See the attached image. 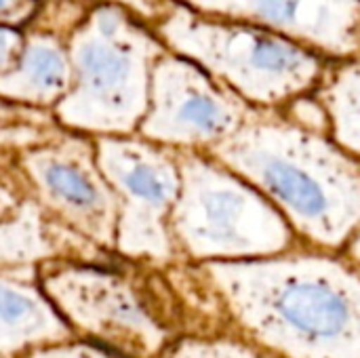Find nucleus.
I'll use <instances>...</instances> for the list:
<instances>
[{
	"label": "nucleus",
	"instance_id": "1",
	"mask_svg": "<svg viewBox=\"0 0 360 358\" xmlns=\"http://www.w3.org/2000/svg\"><path fill=\"white\" fill-rule=\"evenodd\" d=\"M228 329L272 358H360V268L300 245L236 262L192 264Z\"/></svg>",
	"mask_w": 360,
	"mask_h": 358
},
{
	"label": "nucleus",
	"instance_id": "2",
	"mask_svg": "<svg viewBox=\"0 0 360 358\" xmlns=\"http://www.w3.org/2000/svg\"><path fill=\"white\" fill-rule=\"evenodd\" d=\"M207 152L270 198L308 247L342 251L360 228V158L329 133L257 110Z\"/></svg>",
	"mask_w": 360,
	"mask_h": 358
},
{
	"label": "nucleus",
	"instance_id": "3",
	"mask_svg": "<svg viewBox=\"0 0 360 358\" xmlns=\"http://www.w3.org/2000/svg\"><path fill=\"white\" fill-rule=\"evenodd\" d=\"M152 27L169 51L194 61L259 110L310 93L333 59L266 27L165 0Z\"/></svg>",
	"mask_w": 360,
	"mask_h": 358
},
{
	"label": "nucleus",
	"instance_id": "4",
	"mask_svg": "<svg viewBox=\"0 0 360 358\" xmlns=\"http://www.w3.org/2000/svg\"><path fill=\"white\" fill-rule=\"evenodd\" d=\"M181 188L169 228L181 262H236L300 245L285 215L245 177L205 150H177Z\"/></svg>",
	"mask_w": 360,
	"mask_h": 358
},
{
	"label": "nucleus",
	"instance_id": "5",
	"mask_svg": "<svg viewBox=\"0 0 360 358\" xmlns=\"http://www.w3.org/2000/svg\"><path fill=\"white\" fill-rule=\"evenodd\" d=\"M167 51L154 27L122 6H101L72 44L74 91L65 93L59 116L72 127L129 135L148 110L150 78Z\"/></svg>",
	"mask_w": 360,
	"mask_h": 358
},
{
	"label": "nucleus",
	"instance_id": "6",
	"mask_svg": "<svg viewBox=\"0 0 360 358\" xmlns=\"http://www.w3.org/2000/svg\"><path fill=\"white\" fill-rule=\"evenodd\" d=\"M42 291L76 338L118 357L160 358L177 338L167 314L122 274L65 264L42 274Z\"/></svg>",
	"mask_w": 360,
	"mask_h": 358
},
{
	"label": "nucleus",
	"instance_id": "7",
	"mask_svg": "<svg viewBox=\"0 0 360 358\" xmlns=\"http://www.w3.org/2000/svg\"><path fill=\"white\" fill-rule=\"evenodd\" d=\"M95 160L118 198L114 247L150 264L181 262L169 228L181 188L177 150L141 135H112L99 139Z\"/></svg>",
	"mask_w": 360,
	"mask_h": 358
},
{
	"label": "nucleus",
	"instance_id": "8",
	"mask_svg": "<svg viewBox=\"0 0 360 358\" xmlns=\"http://www.w3.org/2000/svg\"><path fill=\"white\" fill-rule=\"evenodd\" d=\"M257 110L207 70L167 49L152 68L148 110L137 131L173 150L207 152Z\"/></svg>",
	"mask_w": 360,
	"mask_h": 358
},
{
	"label": "nucleus",
	"instance_id": "9",
	"mask_svg": "<svg viewBox=\"0 0 360 358\" xmlns=\"http://www.w3.org/2000/svg\"><path fill=\"white\" fill-rule=\"evenodd\" d=\"M194 11L253 23L333 61L360 55V0H177Z\"/></svg>",
	"mask_w": 360,
	"mask_h": 358
},
{
	"label": "nucleus",
	"instance_id": "10",
	"mask_svg": "<svg viewBox=\"0 0 360 358\" xmlns=\"http://www.w3.org/2000/svg\"><path fill=\"white\" fill-rule=\"evenodd\" d=\"M27 165L49 207L93 241L114 245L118 198L97 160L80 150L51 148L34 152Z\"/></svg>",
	"mask_w": 360,
	"mask_h": 358
},
{
	"label": "nucleus",
	"instance_id": "11",
	"mask_svg": "<svg viewBox=\"0 0 360 358\" xmlns=\"http://www.w3.org/2000/svg\"><path fill=\"white\" fill-rule=\"evenodd\" d=\"M21 272L0 268V358H23L34 348L76 338L42 287Z\"/></svg>",
	"mask_w": 360,
	"mask_h": 358
},
{
	"label": "nucleus",
	"instance_id": "12",
	"mask_svg": "<svg viewBox=\"0 0 360 358\" xmlns=\"http://www.w3.org/2000/svg\"><path fill=\"white\" fill-rule=\"evenodd\" d=\"M70 63L57 42L34 38L15 65L0 72V95L17 101L46 103L68 93Z\"/></svg>",
	"mask_w": 360,
	"mask_h": 358
},
{
	"label": "nucleus",
	"instance_id": "13",
	"mask_svg": "<svg viewBox=\"0 0 360 358\" xmlns=\"http://www.w3.org/2000/svg\"><path fill=\"white\" fill-rule=\"evenodd\" d=\"M329 116V135L360 158V55L331 61L312 89Z\"/></svg>",
	"mask_w": 360,
	"mask_h": 358
},
{
	"label": "nucleus",
	"instance_id": "14",
	"mask_svg": "<svg viewBox=\"0 0 360 358\" xmlns=\"http://www.w3.org/2000/svg\"><path fill=\"white\" fill-rule=\"evenodd\" d=\"M160 358H272L232 329L177 335Z\"/></svg>",
	"mask_w": 360,
	"mask_h": 358
},
{
	"label": "nucleus",
	"instance_id": "15",
	"mask_svg": "<svg viewBox=\"0 0 360 358\" xmlns=\"http://www.w3.org/2000/svg\"><path fill=\"white\" fill-rule=\"evenodd\" d=\"M51 243L42 234L34 215H19L13 222H0V268L25 270L42 257H49Z\"/></svg>",
	"mask_w": 360,
	"mask_h": 358
},
{
	"label": "nucleus",
	"instance_id": "16",
	"mask_svg": "<svg viewBox=\"0 0 360 358\" xmlns=\"http://www.w3.org/2000/svg\"><path fill=\"white\" fill-rule=\"evenodd\" d=\"M23 358H122L114 352H110L108 348H101L99 344L93 342H80L76 338L72 340H63V342H55V344H46L40 348L30 350Z\"/></svg>",
	"mask_w": 360,
	"mask_h": 358
},
{
	"label": "nucleus",
	"instance_id": "17",
	"mask_svg": "<svg viewBox=\"0 0 360 358\" xmlns=\"http://www.w3.org/2000/svg\"><path fill=\"white\" fill-rule=\"evenodd\" d=\"M17 49H19V34L0 25V70L2 72L19 57Z\"/></svg>",
	"mask_w": 360,
	"mask_h": 358
},
{
	"label": "nucleus",
	"instance_id": "18",
	"mask_svg": "<svg viewBox=\"0 0 360 358\" xmlns=\"http://www.w3.org/2000/svg\"><path fill=\"white\" fill-rule=\"evenodd\" d=\"M342 253H344L352 264H356L360 268V228L354 232V236L346 243V247L342 249Z\"/></svg>",
	"mask_w": 360,
	"mask_h": 358
},
{
	"label": "nucleus",
	"instance_id": "19",
	"mask_svg": "<svg viewBox=\"0 0 360 358\" xmlns=\"http://www.w3.org/2000/svg\"><path fill=\"white\" fill-rule=\"evenodd\" d=\"M139 2L143 6V15L152 21L158 15V11H160V6H162L165 0H139Z\"/></svg>",
	"mask_w": 360,
	"mask_h": 358
},
{
	"label": "nucleus",
	"instance_id": "20",
	"mask_svg": "<svg viewBox=\"0 0 360 358\" xmlns=\"http://www.w3.org/2000/svg\"><path fill=\"white\" fill-rule=\"evenodd\" d=\"M8 207H11V200H8V196L4 194V190H0V215H2Z\"/></svg>",
	"mask_w": 360,
	"mask_h": 358
},
{
	"label": "nucleus",
	"instance_id": "21",
	"mask_svg": "<svg viewBox=\"0 0 360 358\" xmlns=\"http://www.w3.org/2000/svg\"><path fill=\"white\" fill-rule=\"evenodd\" d=\"M13 4V0H0V11H6Z\"/></svg>",
	"mask_w": 360,
	"mask_h": 358
}]
</instances>
